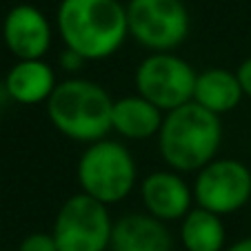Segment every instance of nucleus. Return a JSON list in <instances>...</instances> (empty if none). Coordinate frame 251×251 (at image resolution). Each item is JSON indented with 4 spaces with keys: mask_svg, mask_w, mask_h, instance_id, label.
<instances>
[{
    "mask_svg": "<svg viewBox=\"0 0 251 251\" xmlns=\"http://www.w3.org/2000/svg\"><path fill=\"white\" fill-rule=\"evenodd\" d=\"M56 25L65 49L87 62L114 56L129 36L127 7L118 0H62Z\"/></svg>",
    "mask_w": 251,
    "mask_h": 251,
    "instance_id": "obj_1",
    "label": "nucleus"
},
{
    "mask_svg": "<svg viewBox=\"0 0 251 251\" xmlns=\"http://www.w3.org/2000/svg\"><path fill=\"white\" fill-rule=\"evenodd\" d=\"M220 142V116L202 109L194 100L165 114L158 131V149L162 160L178 174L200 171L216 160Z\"/></svg>",
    "mask_w": 251,
    "mask_h": 251,
    "instance_id": "obj_2",
    "label": "nucleus"
},
{
    "mask_svg": "<svg viewBox=\"0 0 251 251\" xmlns=\"http://www.w3.org/2000/svg\"><path fill=\"white\" fill-rule=\"evenodd\" d=\"M47 116L51 125L78 142L104 140L111 131L114 100L102 85L87 78H67L58 82L47 100Z\"/></svg>",
    "mask_w": 251,
    "mask_h": 251,
    "instance_id": "obj_3",
    "label": "nucleus"
},
{
    "mask_svg": "<svg viewBox=\"0 0 251 251\" xmlns=\"http://www.w3.org/2000/svg\"><path fill=\"white\" fill-rule=\"evenodd\" d=\"M138 178L136 160L123 142L98 140L87 145L78 160V182L82 194L102 202L116 204L131 194Z\"/></svg>",
    "mask_w": 251,
    "mask_h": 251,
    "instance_id": "obj_4",
    "label": "nucleus"
},
{
    "mask_svg": "<svg viewBox=\"0 0 251 251\" xmlns=\"http://www.w3.org/2000/svg\"><path fill=\"white\" fill-rule=\"evenodd\" d=\"M127 25L129 36L153 53H171L191 29L182 0H129Z\"/></svg>",
    "mask_w": 251,
    "mask_h": 251,
    "instance_id": "obj_5",
    "label": "nucleus"
},
{
    "mask_svg": "<svg viewBox=\"0 0 251 251\" xmlns=\"http://www.w3.org/2000/svg\"><path fill=\"white\" fill-rule=\"evenodd\" d=\"M198 74L185 58L176 53H149L138 65L133 82L138 96L156 104L162 114L194 100Z\"/></svg>",
    "mask_w": 251,
    "mask_h": 251,
    "instance_id": "obj_6",
    "label": "nucleus"
},
{
    "mask_svg": "<svg viewBox=\"0 0 251 251\" xmlns=\"http://www.w3.org/2000/svg\"><path fill=\"white\" fill-rule=\"evenodd\" d=\"M114 223L102 202L87 194L65 200L53 223L58 251H104L109 249Z\"/></svg>",
    "mask_w": 251,
    "mask_h": 251,
    "instance_id": "obj_7",
    "label": "nucleus"
},
{
    "mask_svg": "<svg viewBox=\"0 0 251 251\" xmlns=\"http://www.w3.org/2000/svg\"><path fill=\"white\" fill-rule=\"evenodd\" d=\"M194 200L220 218L236 213L251 200V169L233 158L211 160L196 176Z\"/></svg>",
    "mask_w": 251,
    "mask_h": 251,
    "instance_id": "obj_8",
    "label": "nucleus"
},
{
    "mask_svg": "<svg viewBox=\"0 0 251 251\" xmlns=\"http://www.w3.org/2000/svg\"><path fill=\"white\" fill-rule=\"evenodd\" d=\"M5 45L18 60H43L51 47V23L33 5H16L2 23Z\"/></svg>",
    "mask_w": 251,
    "mask_h": 251,
    "instance_id": "obj_9",
    "label": "nucleus"
},
{
    "mask_svg": "<svg viewBox=\"0 0 251 251\" xmlns=\"http://www.w3.org/2000/svg\"><path fill=\"white\" fill-rule=\"evenodd\" d=\"M142 204L149 216L171 223L182 220L191 211L194 189H189L178 171H153L142 180Z\"/></svg>",
    "mask_w": 251,
    "mask_h": 251,
    "instance_id": "obj_10",
    "label": "nucleus"
},
{
    "mask_svg": "<svg viewBox=\"0 0 251 251\" xmlns=\"http://www.w3.org/2000/svg\"><path fill=\"white\" fill-rule=\"evenodd\" d=\"M171 247L167 225L149 213H127L114 223L111 251H171Z\"/></svg>",
    "mask_w": 251,
    "mask_h": 251,
    "instance_id": "obj_11",
    "label": "nucleus"
},
{
    "mask_svg": "<svg viewBox=\"0 0 251 251\" xmlns=\"http://www.w3.org/2000/svg\"><path fill=\"white\" fill-rule=\"evenodd\" d=\"M162 111L142 96H127V98L114 100L111 109V131L127 140H145L160 131Z\"/></svg>",
    "mask_w": 251,
    "mask_h": 251,
    "instance_id": "obj_12",
    "label": "nucleus"
},
{
    "mask_svg": "<svg viewBox=\"0 0 251 251\" xmlns=\"http://www.w3.org/2000/svg\"><path fill=\"white\" fill-rule=\"evenodd\" d=\"M56 85V74L45 60H18L5 78L7 94L20 104L47 102Z\"/></svg>",
    "mask_w": 251,
    "mask_h": 251,
    "instance_id": "obj_13",
    "label": "nucleus"
},
{
    "mask_svg": "<svg viewBox=\"0 0 251 251\" xmlns=\"http://www.w3.org/2000/svg\"><path fill=\"white\" fill-rule=\"evenodd\" d=\"M242 87L233 71L225 67H211L198 74L194 89V102L216 116L233 111L242 100Z\"/></svg>",
    "mask_w": 251,
    "mask_h": 251,
    "instance_id": "obj_14",
    "label": "nucleus"
},
{
    "mask_svg": "<svg viewBox=\"0 0 251 251\" xmlns=\"http://www.w3.org/2000/svg\"><path fill=\"white\" fill-rule=\"evenodd\" d=\"M223 218L202 207H194L180 225V242L187 251H225Z\"/></svg>",
    "mask_w": 251,
    "mask_h": 251,
    "instance_id": "obj_15",
    "label": "nucleus"
},
{
    "mask_svg": "<svg viewBox=\"0 0 251 251\" xmlns=\"http://www.w3.org/2000/svg\"><path fill=\"white\" fill-rule=\"evenodd\" d=\"M18 251H58V245H56L53 233L36 231V233H29V236L20 242Z\"/></svg>",
    "mask_w": 251,
    "mask_h": 251,
    "instance_id": "obj_16",
    "label": "nucleus"
},
{
    "mask_svg": "<svg viewBox=\"0 0 251 251\" xmlns=\"http://www.w3.org/2000/svg\"><path fill=\"white\" fill-rule=\"evenodd\" d=\"M85 65H87L85 58L78 56V53L71 51V49H65V51L60 53V67L65 71H80Z\"/></svg>",
    "mask_w": 251,
    "mask_h": 251,
    "instance_id": "obj_17",
    "label": "nucleus"
},
{
    "mask_svg": "<svg viewBox=\"0 0 251 251\" xmlns=\"http://www.w3.org/2000/svg\"><path fill=\"white\" fill-rule=\"evenodd\" d=\"M236 76H238V80H240L242 94L251 98V56L240 62V67L236 69Z\"/></svg>",
    "mask_w": 251,
    "mask_h": 251,
    "instance_id": "obj_18",
    "label": "nucleus"
},
{
    "mask_svg": "<svg viewBox=\"0 0 251 251\" xmlns=\"http://www.w3.org/2000/svg\"><path fill=\"white\" fill-rule=\"evenodd\" d=\"M225 251H251V236L242 238V240L233 242L231 247H225Z\"/></svg>",
    "mask_w": 251,
    "mask_h": 251,
    "instance_id": "obj_19",
    "label": "nucleus"
},
{
    "mask_svg": "<svg viewBox=\"0 0 251 251\" xmlns=\"http://www.w3.org/2000/svg\"><path fill=\"white\" fill-rule=\"evenodd\" d=\"M0 123H2V114H0Z\"/></svg>",
    "mask_w": 251,
    "mask_h": 251,
    "instance_id": "obj_20",
    "label": "nucleus"
}]
</instances>
